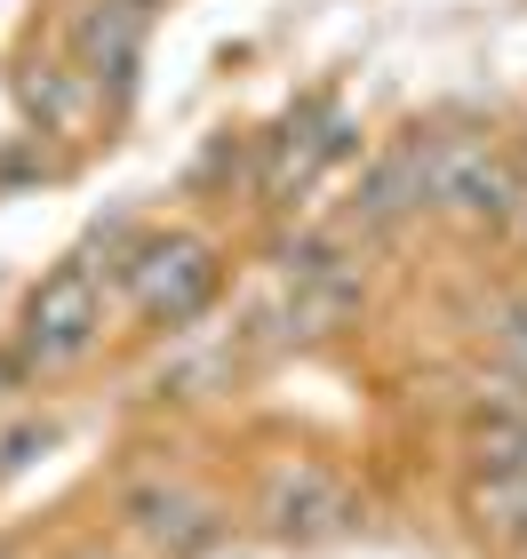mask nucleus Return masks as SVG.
Returning <instances> with one entry per match:
<instances>
[{"mask_svg":"<svg viewBox=\"0 0 527 559\" xmlns=\"http://www.w3.org/2000/svg\"><path fill=\"white\" fill-rule=\"evenodd\" d=\"M96 336H105V272H96L88 257H72V264H57L33 288L24 328H16V352H24V368L57 376L72 360H88Z\"/></svg>","mask_w":527,"mask_h":559,"instance_id":"1","label":"nucleus"},{"mask_svg":"<svg viewBox=\"0 0 527 559\" xmlns=\"http://www.w3.org/2000/svg\"><path fill=\"white\" fill-rule=\"evenodd\" d=\"M120 288H129V304L144 320H192L216 288V257H208V240H192V233L136 240L129 264H120Z\"/></svg>","mask_w":527,"mask_h":559,"instance_id":"2","label":"nucleus"},{"mask_svg":"<svg viewBox=\"0 0 527 559\" xmlns=\"http://www.w3.org/2000/svg\"><path fill=\"white\" fill-rule=\"evenodd\" d=\"M423 185H432V209L447 216H471V224H495V216H512V168L495 160L488 144H464V136H440V144H423Z\"/></svg>","mask_w":527,"mask_h":559,"instance_id":"3","label":"nucleus"},{"mask_svg":"<svg viewBox=\"0 0 527 559\" xmlns=\"http://www.w3.org/2000/svg\"><path fill=\"white\" fill-rule=\"evenodd\" d=\"M351 520V496L328 464H272L264 472V527H280V536H336Z\"/></svg>","mask_w":527,"mask_h":559,"instance_id":"4","label":"nucleus"},{"mask_svg":"<svg viewBox=\"0 0 527 559\" xmlns=\"http://www.w3.org/2000/svg\"><path fill=\"white\" fill-rule=\"evenodd\" d=\"M129 527L144 544H160V551H200L216 536V512L192 488H176V479H153V488L129 496Z\"/></svg>","mask_w":527,"mask_h":559,"instance_id":"5","label":"nucleus"},{"mask_svg":"<svg viewBox=\"0 0 527 559\" xmlns=\"http://www.w3.org/2000/svg\"><path fill=\"white\" fill-rule=\"evenodd\" d=\"M136 40H144V9H129V0H96V9L81 16V33H72V48H81V72L96 88H129L136 72Z\"/></svg>","mask_w":527,"mask_h":559,"instance_id":"6","label":"nucleus"},{"mask_svg":"<svg viewBox=\"0 0 527 559\" xmlns=\"http://www.w3.org/2000/svg\"><path fill=\"white\" fill-rule=\"evenodd\" d=\"M399 209H432V185H423V144L384 152L375 176H368V192H360V216H368V224H384V216H399Z\"/></svg>","mask_w":527,"mask_h":559,"instance_id":"7","label":"nucleus"},{"mask_svg":"<svg viewBox=\"0 0 527 559\" xmlns=\"http://www.w3.org/2000/svg\"><path fill=\"white\" fill-rule=\"evenodd\" d=\"M24 105L40 112V129H72V120H81V105H88V72H81V64H33Z\"/></svg>","mask_w":527,"mask_h":559,"instance_id":"8","label":"nucleus"},{"mask_svg":"<svg viewBox=\"0 0 527 559\" xmlns=\"http://www.w3.org/2000/svg\"><path fill=\"white\" fill-rule=\"evenodd\" d=\"M495 360L512 376H527V296H512L504 312H495Z\"/></svg>","mask_w":527,"mask_h":559,"instance_id":"9","label":"nucleus"},{"mask_svg":"<svg viewBox=\"0 0 527 559\" xmlns=\"http://www.w3.org/2000/svg\"><path fill=\"white\" fill-rule=\"evenodd\" d=\"M129 9H144V16H153V9H160V0H129Z\"/></svg>","mask_w":527,"mask_h":559,"instance_id":"10","label":"nucleus"}]
</instances>
